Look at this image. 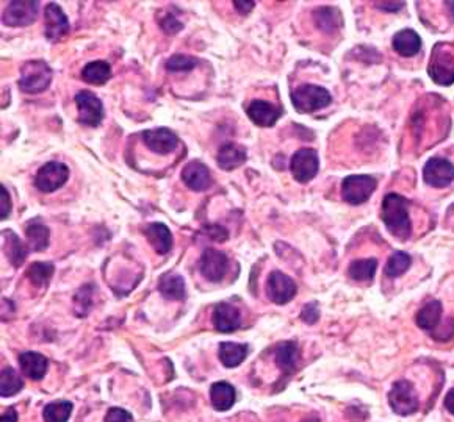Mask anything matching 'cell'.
Masks as SVG:
<instances>
[{
    "label": "cell",
    "mask_w": 454,
    "mask_h": 422,
    "mask_svg": "<svg viewBox=\"0 0 454 422\" xmlns=\"http://www.w3.org/2000/svg\"><path fill=\"white\" fill-rule=\"evenodd\" d=\"M409 202L406 197L390 192L382 200L381 219L387 230L400 241H406L412 233V223L409 218Z\"/></svg>",
    "instance_id": "6da1fadb"
},
{
    "label": "cell",
    "mask_w": 454,
    "mask_h": 422,
    "mask_svg": "<svg viewBox=\"0 0 454 422\" xmlns=\"http://www.w3.org/2000/svg\"><path fill=\"white\" fill-rule=\"evenodd\" d=\"M428 74L441 87L454 83V42H438L432 50Z\"/></svg>",
    "instance_id": "7a4b0ae2"
},
{
    "label": "cell",
    "mask_w": 454,
    "mask_h": 422,
    "mask_svg": "<svg viewBox=\"0 0 454 422\" xmlns=\"http://www.w3.org/2000/svg\"><path fill=\"white\" fill-rule=\"evenodd\" d=\"M52 77V69L46 61L30 60L20 68L19 88L27 92V94H39V92L49 88Z\"/></svg>",
    "instance_id": "3957f363"
},
{
    "label": "cell",
    "mask_w": 454,
    "mask_h": 422,
    "mask_svg": "<svg viewBox=\"0 0 454 422\" xmlns=\"http://www.w3.org/2000/svg\"><path fill=\"white\" fill-rule=\"evenodd\" d=\"M332 102L331 92L317 85H302L292 92V104L301 114H310L321 110Z\"/></svg>",
    "instance_id": "277c9868"
},
{
    "label": "cell",
    "mask_w": 454,
    "mask_h": 422,
    "mask_svg": "<svg viewBox=\"0 0 454 422\" xmlns=\"http://www.w3.org/2000/svg\"><path fill=\"white\" fill-rule=\"evenodd\" d=\"M388 405L400 416L414 414L418 410V407H420L414 385L407 380L395 382L392 390L388 392Z\"/></svg>",
    "instance_id": "5b68a950"
},
{
    "label": "cell",
    "mask_w": 454,
    "mask_h": 422,
    "mask_svg": "<svg viewBox=\"0 0 454 422\" xmlns=\"http://www.w3.org/2000/svg\"><path fill=\"white\" fill-rule=\"evenodd\" d=\"M376 185L372 175H348L342 182V197L351 205H362L373 196Z\"/></svg>",
    "instance_id": "8992f818"
},
{
    "label": "cell",
    "mask_w": 454,
    "mask_h": 422,
    "mask_svg": "<svg viewBox=\"0 0 454 422\" xmlns=\"http://www.w3.org/2000/svg\"><path fill=\"white\" fill-rule=\"evenodd\" d=\"M290 170L296 182L309 183L320 170V156L315 149H300L290 160Z\"/></svg>",
    "instance_id": "52a82bcc"
},
{
    "label": "cell",
    "mask_w": 454,
    "mask_h": 422,
    "mask_svg": "<svg viewBox=\"0 0 454 422\" xmlns=\"http://www.w3.org/2000/svg\"><path fill=\"white\" fill-rule=\"evenodd\" d=\"M69 178V168L65 163L49 161L41 166L35 177V187L41 192H54L60 190Z\"/></svg>",
    "instance_id": "ba28073f"
},
{
    "label": "cell",
    "mask_w": 454,
    "mask_h": 422,
    "mask_svg": "<svg viewBox=\"0 0 454 422\" xmlns=\"http://www.w3.org/2000/svg\"><path fill=\"white\" fill-rule=\"evenodd\" d=\"M75 105L79 108V123L88 127H97L104 119V105L91 91H79L75 94Z\"/></svg>",
    "instance_id": "9c48e42d"
},
{
    "label": "cell",
    "mask_w": 454,
    "mask_h": 422,
    "mask_svg": "<svg viewBox=\"0 0 454 422\" xmlns=\"http://www.w3.org/2000/svg\"><path fill=\"white\" fill-rule=\"evenodd\" d=\"M423 180L432 188H446L454 180V164L445 159L434 156L424 164Z\"/></svg>",
    "instance_id": "30bf717a"
},
{
    "label": "cell",
    "mask_w": 454,
    "mask_h": 422,
    "mask_svg": "<svg viewBox=\"0 0 454 422\" xmlns=\"http://www.w3.org/2000/svg\"><path fill=\"white\" fill-rule=\"evenodd\" d=\"M39 11V2H10L5 6L2 23L8 27H25L35 23Z\"/></svg>",
    "instance_id": "8fae6325"
},
{
    "label": "cell",
    "mask_w": 454,
    "mask_h": 422,
    "mask_svg": "<svg viewBox=\"0 0 454 422\" xmlns=\"http://www.w3.org/2000/svg\"><path fill=\"white\" fill-rule=\"evenodd\" d=\"M141 138H143L145 146L151 150V152L159 155L171 154L177 149V146H179V138H177V135L165 127L145 130L141 133Z\"/></svg>",
    "instance_id": "7c38bea8"
},
{
    "label": "cell",
    "mask_w": 454,
    "mask_h": 422,
    "mask_svg": "<svg viewBox=\"0 0 454 422\" xmlns=\"http://www.w3.org/2000/svg\"><path fill=\"white\" fill-rule=\"evenodd\" d=\"M200 269L209 282L218 283L223 280L227 269H229V259L221 250L205 249L200 261Z\"/></svg>",
    "instance_id": "4fadbf2b"
},
{
    "label": "cell",
    "mask_w": 454,
    "mask_h": 422,
    "mask_svg": "<svg viewBox=\"0 0 454 422\" xmlns=\"http://www.w3.org/2000/svg\"><path fill=\"white\" fill-rule=\"evenodd\" d=\"M296 283L293 278H290L279 271H273L266 282V294L278 305L288 304L296 296Z\"/></svg>",
    "instance_id": "5bb4252c"
},
{
    "label": "cell",
    "mask_w": 454,
    "mask_h": 422,
    "mask_svg": "<svg viewBox=\"0 0 454 422\" xmlns=\"http://www.w3.org/2000/svg\"><path fill=\"white\" fill-rule=\"evenodd\" d=\"M44 20H46V37L49 41L56 42L66 37L69 32V20L66 14L60 8V5H56L54 2L47 4L44 10Z\"/></svg>",
    "instance_id": "9a60e30c"
},
{
    "label": "cell",
    "mask_w": 454,
    "mask_h": 422,
    "mask_svg": "<svg viewBox=\"0 0 454 422\" xmlns=\"http://www.w3.org/2000/svg\"><path fill=\"white\" fill-rule=\"evenodd\" d=\"M246 113L252 123L259 127H273L276 123H278V119L282 116L281 108L266 102V100H259V99L252 100L250 106H247Z\"/></svg>",
    "instance_id": "2e32d148"
},
{
    "label": "cell",
    "mask_w": 454,
    "mask_h": 422,
    "mask_svg": "<svg viewBox=\"0 0 454 422\" xmlns=\"http://www.w3.org/2000/svg\"><path fill=\"white\" fill-rule=\"evenodd\" d=\"M182 182L191 191H204L211 185L210 170L201 161H190L182 169Z\"/></svg>",
    "instance_id": "e0dca14e"
},
{
    "label": "cell",
    "mask_w": 454,
    "mask_h": 422,
    "mask_svg": "<svg viewBox=\"0 0 454 422\" xmlns=\"http://www.w3.org/2000/svg\"><path fill=\"white\" fill-rule=\"evenodd\" d=\"M211 321H214V325L216 330L221 333L235 332L241 325L240 311L233 305L226 302H221L215 306Z\"/></svg>",
    "instance_id": "ac0fdd59"
},
{
    "label": "cell",
    "mask_w": 454,
    "mask_h": 422,
    "mask_svg": "<svg viewBox=\"0 0 454 422\" xmlns=\"http://www.w3.org/2000/svg\"><path fill=\"white\" fill-rule=\"evenodd\" d=\"M392 46L404 58H410L422 50V38L412 28H404L393 35Z\"/></svg>",
    "instance_id": "d6986e66"
},
{
    "label": "cell",
    "mask_w": 454,
    "mask_h": 422,
    "mask_svg": "<svg viewBox=\"0 0 454 422\" xmlns=\"http://www.w3.org/2000/svg\"><path fill=\"white\" fill-rule=\"evenodd\" d=\"M145 235L157 254L165 255L169 252V250H171L173 235H171V230H169L165 224H161V223L149 224L145 228Z\"/></svg>",
    "instance_id": "ffe728a7"
},
{
    "label": "cell",
    "mask_w": 454,
    "mask_h": 422,
    "mask_svg": "<svg viewBox=\"0 0 454 422\" xmlns=\"http://www.w3.org/2000/svg\"><path fill=\"white\" fill-rule=\"evenodd\" d=\"M4 252L8 256L10 263L14 268H20L27 260V255L30 252L28 246L18 238V235L13 230H4Z\"/></svg>",
    "instance_id": "44dd1931"
},
{
    "label": "cell",
    "mask_w": 454,
    "mask_h": 422,
    "mask_svg": "<svg viewBox=\"0 0 454 422\" xmlns=\"http://www.w3.org/2000/svg\"><path fill=\"white\" fill-rule=\"evenodd\" d=\"M247 159L246 150L235 144V142H227V144H223L218 150L216 155V161L218 166L224 169V170H233L240 168Z\"/></svg>",
    "instance_id": "7402d4cb"
},
{
    "label": "cell",
    "mask_w": 454,
    "mask_h": 422,
    "mask_svg": "<svg viewBox=\"0 0 454 422\" xmlns=\"http://www.w3.org/2000/svg\"><path fill=\"white\" fill-rule=\"evenodd\" d=\"M20 371L32 380H41L47 373V359L38 352H24L19 356Z\"/></svg>",
    "instance_id": "603a6c76"
},
{
    "label": "cell",
    "mask_w": 454,
    "mask_h": 422,
    "mask_svg": "<svg viewBox=\"0 0 454 422\" xmlns=\"http://www.w3.org/2000/svg\"><path fill=\"white\" fill-rule=\"evenodd\" d=\"M276 363L286 374H293L300 361V349L295 341H283L276 349Z\"/></svg>",
    "instance_id": "cb8c5ba5"
},
{
    "label": "cell",
    "mask_w": 454,
    "mask_h": 422,
    "mask_svg": "<svg viewBox=\"0 0 454 422\" xmlns=\"http://www.w3.org/2000/svg\"><path fill=\"white\" fill-rule=\"evenodd\" d=\"M237 392L235 388L227 382H216L210 388V400L214 409L218 411L231 410L232 405L235 404Z\"/></svg>",
    "instance_id": "d4e9b609"
},
{
    "label": "cell",
    "mask_w": 454,
    "mask_h": 422,
    "mask_svg": "<svg viewBox=\"0 0 454 422\" xmlns=\"http://www.w3.org/2000/svg\"><path fill=\"white\" fill-rule=\"evenodd\" d=\"M159 290L161 296L169 300H183L187 296L185 280L179 274L168 273L160 277L159 280Z\"/></svg>",
    "instance_id": "484cf974"
},
{
    "label": "cell",
    "mask_w": 454,
    "mask_h": 422,
    "mask_svg": "<svg viewBox=\"0 0 454 422\" xmlns=\"http://www.w3.org/2000/svg\"><path fill=\"white\" fill-rule=\"evenodd\" d=\"M442 319V304L438 300H431L424 306H422L417 313V325L422 328V330L432 332L434 328L441 324Z\"/></svg>",
    "instance_id": "4316f807"
},
{
    "label": "cell",
    "mask_w": 454,
    "mask_h": 422,
    "mask_svg": "<svg viewBox=\"0 0 454 422\" xmlns=\"http://www.w3.org/2000/svg\"><path fill=\"white\" fill-rule=\"evenodd\" d=\"M218 355L226 368H237L246 359L247 346L237 345V342H221Z\"/></svg>",
    "instance_id": "83f0119b"
},
{
    "label": "cell",
    "mask_w": 454,
    "mask_h": 422,
    "mask_svg": "<svg viewBox=\"0 0 454 422\" xmlns=\"http://www.w3.org/2000/svg\"><path fill=\"white\" fill-rule=\"evenodd\" d=\"M314 20L317 27L324 33H332L340 28L343 23L342 14L337 8H331V6H323L314 11Z\"/></svg>",
    "instance_id": "f1b7e54d"
},
{
    "label": "cell",
    "mask_w": 454,
    "mask_h": 422,
    "mask_svg": "<svg viewBox=\"0 0 454 422\" xmlns=\"http://www.w3.org/2000/svg\"><path fill=\"white\" fill-rule=\"evenodd\" d=\"M111 77V68L107 61H91L82 69V78L91 85H104Z\"/></svg>",
    "instance_id": "f546056e"
},
{
    "label": "cell",
    "mask_w": 454,
    "mask_h": 422,
    "mask_svg": "<svg viewBox=\"0 0 454 422\" xmlns=\"http://www.w3.org/2000/svg\"><path fill=\"white\" fill-rule=\"evenodd\" d=\"M27 236V246L33 252H42L49 246V238H51V232L44 224H30L25 228Z\"/></svg>",
    "instance_id": "4dcf8cb0"
},
{
    "label": "cell",
    "mask_w": 454,
    "mask_h": 422,
    "mask_svg": "<svg viewBox=\"0 0 454 422\" xmlns=\"http://www.w3.org/2000/svg\"><path fill=\"white\" fill-rule=\"evenodd\" d=\"M376 269H378V260L376 259H362L356 260L350 264L348 268V274L356 282H368L373 280L376 274Z\"/></svg>",
    "instance_id": "1f68e13d"
},
{
    "label": "cell",
    "mask_w": 454,
    "mask_h": 422,
    "mask_svg": "<svg viewBox=\"0 0 454 422\" xmlns=\"http://www.w3.org/2000/svg\"><path fill=\"white\" fill-rule=\"evenodd\" d=\"M24 388L23 378L13 368H4L0 374V396L10 397Z\"/></svg>",
    "instance_id": "d6a6232c"
},
{
    "label": "cell",
    "mask_w": 454,
    "mask_h": 422,
    "mask_svg": "<svg viewBox=\"0 0 454 422\" xmlns=\"http://www.w3.org/2000/svg\"><path fill=\"white\" fill-rule=\"evenodd\" d=\"M70 413H73V404L68 400H56L44 407L42 418L44 422H68Z\"/></svg>",
    "instance_id": "836d02e7"
},
{
    "label": "cell",
    "mask_w": 454,
    "mask_h": 422,
    "mask_svg": "<svg viewBox=\"0 0 454 422\" xmlns=\"http://www.w3.org/2000/svg\"><path fill=\"white\" fill-rule=\"evenodd\" d=\"M410 264H412V259H410L409 254H406V252H393L392 255L388 256L384 273L390 278L401 277L410 268Z\"/></svg>",
    "instance_id": "e575fe53"
},
{
    "label": "cell",
    "mask_w": 454,
    "mask_h": 422,
    "mask_svg": "<svg viewBox=\"0 0 454 422\" xmlns=\"http://www.w3.org/2000/svg\"><path fill=\"white\" fill-rule=\"evenodd\" d=\"M55 273L52 263H32L27 269V277L35 286H46Z\"/></svg>",
    "instance_id": "d590c367"
},
{
    "label": "cell",
    "mask_w": 454,
    "mask_h": 422,
    "mask_svg": "<svg viewBox=\"0 0 454 422\" xmlns=\"http://www.w3.org/2000/svg\"><path fill=\"white\" fill-rule=\"evenodd\" d=\"M93 291H94V286L85 285L83 288L75 294L74 304H75L77 316H87L90 313L91 305H93Z\"/></svg>",
    "instance_id": "8d00e7d4"
},
{
    "label": "cell",
    "mask_w": 454,
    "mask_h": 422,
    "mask_svg": "<svg viewBox=\"0 0 454 422\" xmlns=\"http://www.w3.org/2000/svg\"><path fill=\"white\" fill-rule=\"evenodd\" d=\"M197 66V60L188 55H173L171 58L166 61V69L169 73H188Z\"/></svg>",
    "instance_id": "74e56055"
},
{
    "label": "cell",
    "mask_w": 454,
    "mask_h": 422,
    "mask_svg": "<svg viewBox=\"0 0 454 422\" xmlns=\"http://www.w3.org/2000/svg\"><path fill=\"white\" fill-rule=\"evenodd\" d=\"M160 27L161 30L168 35H174L183 28L182 23L174 16V14H166V16L160 20Z\"/></svg>",
    "instance_id": "f35d334b"
},
{
    "label": "cell",
    "mask_w": 454,
    "mask_h": 422,
    "mask_svg": "<svg viewBox=\"0 0 454 422\" xmlns=\"http://www.w3.org/2000/svg\"><path fill=\"white\" fill-rule=\"evenodd\" d=\"M318 318H320V310H318V305L315 302L304 305V309L301 311V319L304 321V323L315 324Z\"/></svg>",
    "instance_id": "ab89813d"
},
{
    "label": "cell",
    "mask_w": 454,
    "mask_h": 422,
    "mask_svg": "<svg viewBox=\"0 0 454 422\" xmlns=\"http://www.w3.org/2000/svg\"><path fill=\"white\" fill-rule=\"evenodd\" d=\"M105 422H133V418L123 409H110L105 414Z\"/></svg>",
    "instance_id": "60d3db41"
},
{
    "label": "cell",
    "mask_w": 454,
    "mask_h": 422,
    "mask_svg": "<svg viewBox=\"0 0 454 422\" xmlns=\"http://www.w3.org/2000/svg\"><path fill=\"white\" fill-rule=\"evenodd\" d=\"M205 233H207L209 238L218 242H223L229 238V232H227L223 225H218V224H211L205 227Z\"/></svg>",
    "instance_id": "b9f144b4"
},
{
    "label": "cell",
    "mask_w": 454,
    "mask_h": 422,
    "mask_svg": "<svg viewBox=\"0 0 454 422\" xmlns=\"http://www.w3.org/2000/svg\"><path fill=\"white\" fill-rule=\"evenodd\" d=\"M0 210H2V214H0V219L5 221L10 216L11 211V202H10V196L8 191L5 190L4 185H0Z\"/></svg>",
    "instance_id": "7bdbcfd3"
},
{
    "label": "cell",
    "mask_w": 454,
    "mask_h": 422,
    "mask_svg": "<svg viewBox=\"0 0 454 422\" xmlns=\"http://www.w3.org/2000/svg\"><path fill=\"white\" fill-rule=\"evenodd\" d=\"M374 5L382 11H387V13H398L400 10L404 8V6H406L404 2H374Z\"/></svg>",
    "instance_id": "ee69618b"
},
{
    "label": "cell",
    "mask_w": 454,
    "mask_h": 422,
    "mask_svg": "<svg viewBox=\"0 0 454 422\" xmlns=\"http://www.w3.org/2000/svg\"><path fill=\"white\" fill-rule=\"evenodd\" d=\"M233 6H235L240 14H247L254 10L255 2H233Z\"/></svg>",
    "instance_id": "f6af8a7d"
},
{
    "label": "cell",
    "mask_w": 454,
    "mask_h": 422,
    "mask_svg": "<svg viewBox=\"0 0 454 422\" xmlns=\"http://www.w3.org/2000/svg\"><path fill=\"white\" fill-rule=\"evenodd\" d=\"M445 409L451 414H454V388L448 391V395L445 396Z\"/></svg>",
    "instance_id": "bcb514c9"
},
{
    "label": "cell",
    "mask_w": 454,
    "mask_h": 422,
    "mask_svg": "<svg viewBox=\"0 0 454 422\" xmlns=\"http://www.w3.org/2000/svg\"><path fill=\"white\" fill-rule=\"evenodd\" d=\"M2 422H18L16 410H13V409L5 410V413L2 414Z\"/></svg>",
    "instance_id": "7dc6e473"
}]
</instances>
